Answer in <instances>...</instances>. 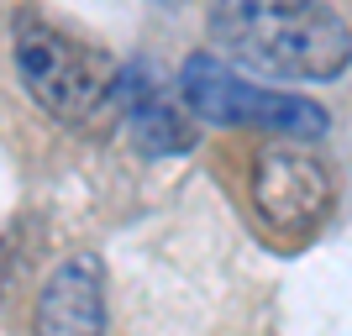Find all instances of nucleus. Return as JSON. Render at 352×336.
Segmentation results:
<instances>
[{
    "instance_id": "nucleus-1",
    "label": "nucleus",
    "mask_w": 352,
    "mask_h": 336,
    "mask_svg": "<svg viewBox=\"0 0 352 336\" xmlns=\"http://www.w3.org/2000/svg\"><path fill=\"white\" fill-rule=\"evenodd\" d=\"M210 37L232 63L279 79H337L352 63V32L321 0H226L210 11Z\"/></svg>"
},
{
    "instance_id": "nucleus-2",
    "label": "nucleus",
    "mask_w": 352,
    "mask_h": 336,
    "mask_svg": "<svg viewBox=\"0 0 352 336\" xmlns=\"http://www.w3.org/2000/svg\"><path fill=\"white\" fill-rule=\"evenodd\" d=\"M16 47V74L32 89V100L53 111L69 126H105L116 121V85L121 69L105 58L100 47L69 37L63 27L43 21V16L21 11L11 27Z\"/></svg>"
},
{
    "instance_id": "nucleus-3",
    "label": "nucleus",
    "mask_w": 352,
    "mask_h": 336,
    "mask_svg": "<svg viewBox=\"0 0 352 336\" xmlns=\"http://www.w3.org/2000/svg\"><path fill=\"white\" fill-rule=\"evenodd\" d=\"M179 89H184L195 121H210V126H252V132H274L279 142H310L326 132V111L316 100L284 95V89H258L210 53L184 58Z\"/></svg>"
},
{
    "instance_id": "nucleus-4",
    "label": "nucleus",
    "mask_w": 352,
    "mask_h": 336,
    "mask_svg": "<svg viewBox=\"0 0 352 336\" xmlns=\"http://www.w3.org/2000/svg\"><path fill=\"white\" fill-rule=\"evenodd\" d=\"M337 200V179L300 142H268L252 163V205L279 242H305Z\"/></svg>"
},
{
    "instance_id": "nucleus-5",
    "label": "nucleus",
    "mask_w": 352,
    "mask_h": 336,
    "mask_svg": "<svg viewBox=\"0 0 352 336\" xmlns=\"http://www.w3.org/2000/svg\"><path fill=\"white\" fill-rule=\"evenodd\" d=\"M116 121L147 153H184L195 142V111L184 89L168 85L147 63H126L116 85Z\"/></svg>"
},
{
    "instance_id": "nucleus-6",
    "label": "nucleus",
    "mask_w": 352,
    "mask_h": 336,
    "mask_svg": "<svg viewBox=\"0 0 352 336\" xmlns=\"http://www.w3.org/2000/svg\"><path fill=\"white\" fill-rule=\"evenodd\" d=\"M37 336H105V273L100 258H63L53 268V278L37 294L32 310Z\"/></svg>"
}]
</instances>
